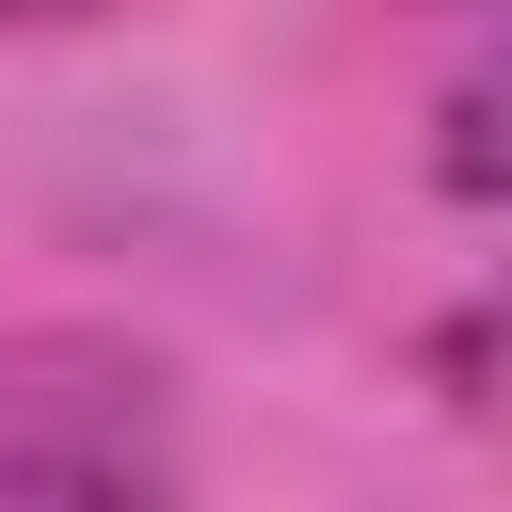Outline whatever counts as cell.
<instances>
[{
    "label": "cell",
    "instance_id": "6da1fadb",
    "mask_svg": "<svg viewBox=\"0 0 512 512\" xmlns=\"http://www.w3.org/2000/svg\"><path fill=\"white\" fill-rule=\"evenodd\" d=\"M160 368L112 336H0V496H160Z\"/></svg>",
    "mask_w": 512,
    "mask_h": 512
},
{
    "label": "cell",
    "instance_id": "7a4b0ae2",
    "mask_svg": "<svg viewBox=\"0 0 512 512\" xmlns=\"http://www.w3.org/2000/svg\"><path fill=\"white\" fill-rule=\"evenodd\" d=\"M0 16H64V0H0Z\"/></svg>",
    "mask_w": 512,
    "mask_h": 512
}]
</instances>
